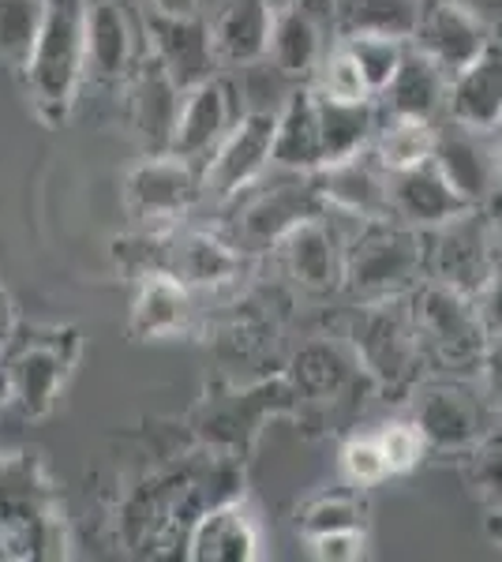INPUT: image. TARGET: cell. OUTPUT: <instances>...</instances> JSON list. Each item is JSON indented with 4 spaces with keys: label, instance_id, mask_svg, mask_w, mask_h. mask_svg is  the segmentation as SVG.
Returning a JSON list of instances; mask_svg holds the SVG:
<instances>
[{
    "label": "cell",
    "instance_id": "cell-8",
    "mask_svg": "<svg viewBox=\"0 0 502 562\" xmlns=\"http://www.w3.org/2000/svg\"><path fill=\"white\" fill-rule=\"evenodd\" d=\"M353 346L371 375H379L387 386L409 383L420 357H424L413 323V307L401 301V296L368 301V307L353 323Z\"/></svg>",
    "mask_w": 502,
    "mask_h": 562
},
{
    "label": "cell",
    "instance_id": "cell-18",
    "mask_svg": "<svg viewBox=\"0 0 502 562\" xmlns=\"http://www.w3.org/2000/svg\"><path fill=\"white\" fill-rule=\"evenodd\" d=\"M248 251H241L233 240L207 229H172L166 237V270H172L191 293H214L233 281H241Z\"/></svg>",
    "mask_w": 502,
    "mask_h": 562
},
{
    "label": "cell",
    "instance_id": "cell-13",
    "mask_svg": "<svg viewBox=\"0 0 502 562\" xmlns=\"http://www.w3.org/2000/svg\"><path fill=\"white\" fill-rule=\"evenodd\" d=\"M236 116L241 113H236V90L230 79L225 76L203 79V83L185 90V98H180L169 154L203 166V158L222 143V135L233 128Z\"/></svg>",
    "mask_w": 502,
    "mask_h": 562
},
{
    "label": "cell",
    "instance_id": "cell-36",
    "mask_svg": "<svg viewBox=\"0 0 502 562\" xmlns=\"http://www.w3.org/2000/svg\"><path fill=\"white\" fill-rule=\"evenodd\" d=\"M342 473L353 487H376L390 476L376 435H356L342 450Z\"/></svg>",
    "mask_w": 502,
    "mask_h": 562
},
{
    "label": "cell",
    "instance_id": "cell-17",
    "mask_svg": "<svg viewBox=\"0 0 502 562\" xmlns=\"http://www.w3.org/2000/svg\"><path fill=\"white\" fill-rule=\"evenodd\" d=\"M413 45L420 53H427L454 79L461 68H469L488 49L491 34L472 8L458 4V0H439V4L424 8V20L416 26Z\"/></svg>",
    "mask_w": 502,
    "mask_h": 562
},
{
    "label": "cell",
    "instance_id": "cell-38",
    "mask_svg": "<svg viewBox=\"0 0 502 562\" xmlns=\"http://www.w3.org/2000/svg\"><path fill=\"white\" fill-rule=\"evenodd\" d=\"M312 543V555L323 562H356L364 559V529H334V532H319V537H308Z\"/></svg>",
    "mask_w": 502,
    "mask_h": 562
},
{
    "label": "cell",
    "instance_id": "cell-11",
    "mask_svg": "<svg viewBox=\"0 0 502 562\" xmlns=\"http://www.w3.org/2000/svg\"><path fill=\"white\" fill-rule=\"evenodd\" d=\"M432 161L439 166L446 184L458 192L469 206H483L499 195L502 169H499V143L495 132L465 128L458 121H443L435 135Z\"/></svg>",
    "mask_w": 502,
    "mask_h": 562
},
{
    "label": "cell",
    "instance_id": "cell-45",
    "mask_svg": "<svg viewBox=\"0 0 502 562\" xmlns=\"http://www.w3.org/2000/svg\"><path fill=\"white\" fill-rule=\"evenodd\" d=\"M495 143H499V169H502V124H499V132H495Z\"/></svg>",
    "mask_w": 502,
    "mask_h": 562
},
{
    "label": "cell",
    "instance_id": "cell-31",
    "mask_svg": "<svg viewBox=\"0 0 502 562\" xmlns=\"http://www.w3.org/2000/svg\"><path fill=\"white\" fill-rule=\"evenodd\" d=\"M49 0H0V65L23 71L45 23Z\"/></svg>",
    "mask_w": 502,
    "mask_h": 562
},
{
    "label": "cell",
    "instance_id": "cell-1",
    "mask_svg": "<svg viewBox=\"0 0 502 562\" xmlns=\"http://www.w3.org/2000/svg\"><path fill=\"white\" fill-rule=\"evenodd\" d=\"M20 76L34 116L45 128H60L76 109L79 87L87 79L83 0H49L45 4L42 34Z\"/></svg>",
    "mask_w": 502,
    "mask_h": 562
},
{
    "label": "cell",
    "instance_id": "cell-14",
    "mask_svg": "<svg viewBox=\"0 0 502 562\" xmlns=\"http://www.w3.org/2000/svg\"><path fill=\"white\" fill-rule=\"evenodd\" d=\"M345 240L334 225V214L323 211L315 217H304L300 225L281 237L278 251L286 259L289 278L308 293H334L345 274Z\"/></svg>",
    "mask_w": 502,
    "mask_h": 562
},
{
    "label": "cell",
    "instance_id": "cell-4",
    "mask_svg": "<svg viewBox=\"0 0 502 562\" xmlns=\"http://www.w3.org/2000/svg\"><path fill=\"white\" fill-rule=\"evenodd\" d=\"M274 128H278L274 109H244L233 121V128L222 135V143L199 166L203 195L230 203V199L252 192L274 166Z\"/></svg>",
    "mask_w": 502,
    "mask_h": 562
},
{
    "label": "cell",
    "instance_id": "cell-28",
    "mask_svg": "<svg viewBox=\"0 0 502 562\" xmlns=\"http://www.w3.org/2000/svg\"><path fill=\"white\" fill-rule=\"evenodd\" d=\"M315 94V121H319V143H323V166L345 161L353 154L368 150L379 128L376 102H331L312 87ZM319 166V169H323Z\"/></svg>",
    "mask_w": 502,
    "mask_h": 562
},
{
    "label": "cell",
    "instance_id": "cell-32",
    "mask_svg": "<svg viewBox=\"0 0 502 562\" xmlns=\"http://www.w3.org/2000/svg\"><path fill=\"white\" fill-rule=\"evenodd\" d=\"M349 49V57L360 65L364 79H368L371 98H379L390 87V79L398 76L401 57H405V38H390V34H349V38H337Z\"/></svg>",
    "mask_w": 502,
    "mask_h": 562
},
{
    "label": "cell",
    "instance_id": "cell-12",
    "mask_svg": "<svg viewBox=\"0 0 502 562\" xmlns=\"http://www.w3.org/2000/svg\"><path fill=\"white\" fill-rule=\"evenodd\" d=\"M326 26H331V0H293L278 8L267 42V60L289 83H312L319 60L326 53Z\"/></svg>",
    "mask_w": 502,
    "mask_h": 562
},
{
    "label": "cell",
    "instance_id": "cell-30",
    "mask_svg": "<svg viewBox=\"0 0 502 562\" xmlns=\"http://www.w3.org/2000/svg\"><path fill=\"white\" fill-rule=\"evenodd\" d=\"M435 135L439 124L432 121H413V116H379L376 139H371V154L387 173H401L413 169L420 161L432 158Z\"/></svg>",
    "mask_w": 502,
    "mask_h": 562
},
{
    "label": "cell",
    "instance_id": "cell-27",
    "mask_svg": "<svg viewBox=\"0 0 502 562\" xmlns=\"http://www.w3.org/2000/svg\"><path fill=\"white\" fill-rule=\"evenodd\" d=\"M188 555L196 562H252L259 559V525L241 503L207 510L191 529Z\"/></svg>",
    "mask_w": 502,
    "mask_h": 562
},
{
    "label": "cell",
    "instance_id": "cell-39",
    "mask_svg": "<svg viewBox=\"0 0 502 562\" xmlns=\"http://www.w3.org/2000/svg\"><path fill=\"white\" fill-rule=\"evenodd\" d=\"M477 312L488 338H502V262H495V270H491L483 289L477 293Z\"/></svg>",
    "mask_w": 502,
    "mask_h": 562
},
{
    "label": "cell",
    "instance_id": "cell-43",
    "mask_svg": "<svg viewBox=\"0 0 502 562\" xmlns=\"http://www.w3.org/2000/svg\"><path fill=\"white\" fill-rule=\"evenodd\" d=\"M491 233H495V240L502 244V199H499L495 214H491Z\"/></svg>",
    "mask_w": 502,
    "mask_h": 562
},
{
    "label": "cell",
    "instance_id": "cell-42",
    "mask_svg": "<svg viewBox=\"0 0 502 562\" xmlns=\"http://www.w3.org/2000/svg\"><path fill=\"white\" fill-rule=\"evenodd\" d=\"M143 4L158 8V12H169V15H191V12H203L199 0H143Z\"/></svg>",
    "mask_w": 502,
    "mask_h": 562
},
{
    "label": "cell",
    "instance_id": "cell-23",
    "mask_svg": "<svg viewBox=\"0 0 502 562\" xmlns=\"http://www.w3.org/2000/svg\"><path fill=\"white\" fill-rule=\"evenodd\" d=\"M416 428L432 447H477L488 435V409L461 386H427L416 397Z\"/></svg>",
    "mask_w": 502,
    "mask_h": 562
},
{
    "label": "cell",
    "instance_id": "cell-6",
    "mask_svg": "<svg viewBox=\"0 0 502 562\" xmlns=\"http://www.w3.org/2000/svg\"><path fill=\"white\" fill-rule=\"evenodd\" d=\"M199 199V166L177 154H147L124 180V206L143 233H172Z\"/></svg>",
    "mask_w": 502,
    "mask_h": 562
},
{
    "label": "cell",
    "instance_id": "cell-33",
    "mask_svg": "<svg viewBox=\"0 0 502 562\" xmlns=\"http://www.w3.org/2000/svg\"><path fill=\"white\" fill-rule=\"evenodd\" d=\"M312 87L323 98H331V102H376L360 65L349 57V49H345L342 42L323 53V60H319L315 76H312Z\"/></svg>",
    "mask_w": 502,
    "mask_h": 562
},
{
    "label": "cell",
    "instance_id": "cell-40",
    "mask_svg": "<svg viewBox=\"0 0 502 562\" xmlns=\"http://www.w3.org/2000/svg\"><path fill=\"white\" fill-rule=\"evenodd\" d=\"M480 379H483V397H488V405H495L502 413V338H488V346H483Z\"/></svg>",
    "mask_w": 502,
    "mask_h": 562
},
{
    "label": "cell",
    "instance_id": "cell-7",
    "mask_svg": "<svg viewBox=\"0 0 502 562\" xmlns=\"http://www.w3.org/2000/svg\"><path fill=\"white\" fill-rule=\"evenodd\" d=\"M491 244H495V233H491V222H483L480 206L435 229H424V278L458 289L465 296H477L499 262Z\"/></svg>",
    "mask_w": 502,
    "mask_h": 562
},
{
    "label": "cell",
    "instance_id": "cell-25",
    "mask_svg": "<svg viewBox=\"0 0 502 562\" xmlns=\"http://www.w3.org/2000/svg\"><path fill=\"white\" fill-rule=\"evenodd\" d=\"M191 289L172 270L158 267L140 274V293L132 304V338L140 341H161L177 338L191 323Z\"/></svg>",
    "mask_w": 502,
    "mask_h": 562
},
{
    "label": "cell",
    "instance_id": "cell-35",
    "mask_svg": "<svg viewBox=\"0 0 502 562\" xmlns=\"http://www.w3.org/2000/svg\"><path fill=\"white\" fill-rule=\"evenodd\" d=\"M376 439H379V447H382V458H387L390 476L416 469L420 461H424V454H427V439H424V431L416 428V420L387 424V428H382Z\"/></svg>",
    "mask_w": 502,
    "mask_h": 562
},
{
    "label": "cell",
    "instance_id": "cell-9",
    "mask_svg": "<svg viewBox=\"0 0 502 562\" xmlns=\"http://www.w3.org/2000/svg\"><path fill=\"white\" fill-rule=\"evenodd\" d=\"M323 211H326V203L315 188V173H286L274 188H259V192L248 195L244 211L236 214L233 244L241 251L278 248L281 237H286L293 225H300L304 217L323 214Z\"/></svg>",
    "mask_w": 502,
    "mask_h": 562
},
{
    "label": "cell",
    "instance_id": "cell-19",
    "mask_svg": "<svg viewBox=\"0 0 502 562\" xmlns=\"http://www.w3.org/2000/svg\"><path fill=\"white\" fill-rule=\"evenodd\" d=\"M315 188L323 203L342 217H387L390 214V173L376 161V154L360 150L345 161L315 169Z\"/></svg>",
    "mask_w": 502,
    "mask_h": 562
},
{
    "label": "cell",
    "instance_id": "cell-10",
    "mask_svg": "<svg viewBox=\"0 0 502 562\" xmlns=\"http://www.w3.org/2000/svg\"><path fill=\"white\" fill-rule=\"evenodd\" d=\"M143 34H147V53L169 71V79L180 90L199 87L203 79L217 76L214 42H210V26L203 12L191 15H169L158 8L143 4Z\"/></svg>",
    "mask_w": 502,
    "mask_h": 562
},
{
    "label": "cell",
    "instance_id": "cell-29",
    "mask_svg": "<svg viewBox=\"0 0 502 562\" xmlns=\"http://www.w3.org/2000/svg\"><path fill=\"white\" fill-rule=\"evenodd\" d=\"M427 0H331V31L349 34H390L413 42Z\"/></svg>",
    "mask_w": 502,
    "mask_h": 562
},
{
    "label": "cell",
    "instance_id": "cell-22",
    "mask_svg": "<svg viewBox=\"0 0 502 562\" xmlns=\"http://www.w3.org/2000/svg\"><path fill=\"white\" fill-rule=\"evenodd\" d=\"M446 94H450V76L409 42L398 76L376 98V109L379 116H413V121L439 124L446 116Z\"/></svg>",
    "mask_w": 502,
    "mask_h": 562
},
{
    "label": "cell",
    "instance_id": "cell-24",
    "mask_svg": "<svg viewBox=\"0 0 502 562\" xmlns=\"http://www.w3.org/2000/svg\"><path fill=\"white\" fill-rule=\"evenodd\" d=\"M443 121H458L465 128H477V132H499L502 124V45L499 42H491L469 68H461L450 79Z\"/></svg>",
    "mask_w": 502,
    "mask_h": 562
},
{
    "label": "cell",
    "instance_id": "cell-44",
    "mask_svg": "<svg viewBox=\"0 0 502 562\" xmlns=\"http://www.w3.org/2000/svg\"><path fill=\"white\" fill-rule=\"evenodd\" d=\"M8 397V383H4V368H0V402Z\"/></svg>",
    "mask_w": 502,
    "mask_h": 562
},
{
    "label": "cell",
    "instance_id": "cell-16",
    "mask_svg": "<svg viewBox=\"0 0 502 562\" xmlns=\"http://www.w3.org/2000/svg\"><path fill=\"white\" fill-rule=\"evenodd\" d=\"M83 45H87V79L124 83L132 76L135 60L143 53L124 0H83Z\"/></svg>",
    "mask_w": 502,
    "mask_h": 562
},
{
    "label": "cell",
    "instance_id": "cell-3",
    "mask_svg": "<svg viewBox=\"0 0 502 562\" xmlns=\"http://www.w3.org/2000/svg\"><path fill=\"white\" fill-rule=\"evenodd\" d=\"M413 323L420 334V349L432 352L446 371H477L488 346V330L477 312V296L439 281H420L413 289Z\"/></svg>",
    "mask_w": 502,
    "mask_h": 562
},
{
    "label": "cell",
    "instance_id": "cell-2",
    "mask_svg": "<svg viewBox=\"0 0 502 562\" xmlns=\"http://www.w3.org/2000/svg\"><path fill=\"white\" fill-rule=\"evenodd\" d=\"M420 281H424V233L390 214L356 222L345 240L342 285H349L364 301H387L413 293Z\"/></svg>",
    "mask_w": 502,
    "mask_h": 562
},
{
    "label": "cell",
    "instance_id": "cell-20",
    "mask_svg": "<svg viewBox=\"0 0 502 562\" xmlns=\"http://www.w3.org/2000/svg\"><path fill=\"white\" fill-rule=\"evenodd\" d=\"M210 42L222 68H244L267 57L274 8L270 0H214L207 12Z\"/></svg>",
    "mask_w": 502,
    "mask_h": 562
},
{
    "label": "cell",
    "instance_id": "cell-26",
    "mask_svg": "<svg viewBox=\"0 0 502 562\" xmlns=\"http://www.w3.org/2000/svg\"><path fill=\"white\" fill-rule=\"evenodd\" d=\"M270 161L281 173H315V169L323 166V143H319L312 83L293 87L286 102H281Z\"/></svg>",
    "mask_w": 502,
    "mask_h": 562
},
{
    "label": "cell",
    "instance_id": "cell-15",
    "mask_svg": "<svg viewBox=\"0 0 502 562\" xmlns=\"http://www.w3.org/2000/svg\"><path fill=\"white\" fill-rule=\"evenodd\" d=\"M124 87H127V121H132V128L143 139L147 154H169L185 90L172 83L169 71L161 68L150 53H143V57L135 60Z\"/></svg>",
    "mask_w": 502,
    "mask_h": 562
},
{
    "label": "cell",
    "instance_id": "cell-21",
    "mask_svg": "<svg viewBox=\"0 0 502 562\" xmlns=\"http://www.w3.org/2000/svg\"><path fill=\"white\" fill-rule=\"evenodd\" d=\"M465 211H472V206L446 184V177L439 173V166L432 158L420 161L413 169L390 173V217H398V222L424 233Z\"/></svg>",
    "mask_w": 502,
    "mask_h": 562
},
{
    "label": "cell",
    "instance_id": "cell-5",
    "mask_svg": "<svg viewBox=\"0 0 502 562\" xmlns=\"http://www.w3.org/2000/svg\"><path fill=\"white\" fill-rule=\"evenodd\" d=\"M79 357V334L76 330H31L23 341H8L4 349V383L8 402L20 405L23 416H45L57 402L64 379Z\"/></svg>",
    "mask_w": 502,
    "mask_h": 562
},
{
    "label": "cell",
    "instance_id": "cell-41",
    "mask_svg": "<svg viewBox=\"0 0 502 562\" xmlns=\"http://www.w3.org/2000/svg\"><path fill=\"white\" fill-rule=\"evenodd\" d=\"M12 330H15V319H12V301H8L4 285H0V352L8 349V341H12Z\"/></svg>",
    "mask_w": 502,
    "mask_h": 562
},
{
    "label": "cell",
    "instance_id": "cell-34",
    "mask_svg": "<svg viewBox=\"0 0 502 562\" xmlns=\"http://www.w3.org/2000/svg\"><path fill=\"white\" fill-rule=\"evenodd\" d=\"M297 525L304 537H319V532H334V529H364V503L353 492L319 495L304 506Z\"/></svg>",
    "mask_w": 502,
    "mask_h": 562
},
{
    "label": "cell",
    "instance_id": "cell-46",
    "mask_svg": "<svg viewBox=\"0 0 502 562\" xmlns=\"http://www.w3.org/2000/svg\"><path fill=\"white\" fill-rule=\"evenodd\" d=\"M286 4H293V0H270V8L278 12V8H286Z\"/></svg>",
    "mask_w": 502,
    "mask_h": 562
},
{
    "label": "cell",
    "instance_id": "cell-37",
    "mask_svg": "<svg viewBox=\"0 0 502 562\" xmlns=\"http://www.w3.org/2000/svg\"><path fill=\"white\" fill-rule=\"evenodd\" d=\"M472 487L488 498V503L502 506V435H483L477 442V454L469 465Z\"/></svg>",
    "mask_w": 502,
    "mask_h": 562
}]
</instances>
